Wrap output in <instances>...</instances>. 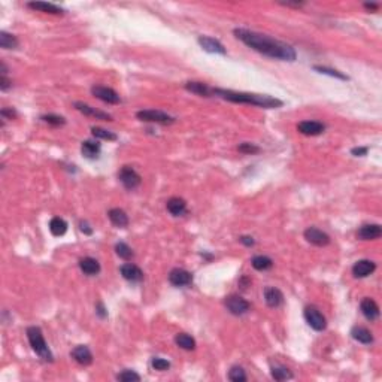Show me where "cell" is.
Wrapping results in <instances>:
<instances>
[{"mask_svg": "<svg viewBox=\"0 0 382 382\" xmlns=\"http://www.w3.org/2000/svg\"><path fill=\"white\" fill-rule=\"evenodd\" d=\"M243 245H246V246H252L255 242H254V239L251 238V236H242L241 239H239Z\"/></svg>", "mask_w": 382, "mask_h": 382, "instance_id": "44", "label": "cell"}, {"mask_svg": "<svg viewBox=\"0 0 382 382\" xmlns=\"http://www.w3.org/2000/svg\"><path fill=\"white\" fill-rule=\"evenodd\" d=\"M305 239L315 245V246H327L330 243V236L324 233L322 230L316 229V227H309L305 230Z\"/></svg>", "mask_w": 382, "mask_h": 382, "instance_id": "9", "label": "cell"}, {"mask_svg": "<svg viewBox=\"0 0 382 382\" xmlns=\"http://www.w3.org/2000/svg\"><path fill=\"white\" fill-rule=\"evenodd\" d=\"M364 8H366V9H370V11H378V9H379V5H378V3H364Z\"/></svg>", "mask_w": 382, "mask_h": 382, "instance_id": "46", "label": "cell"}, {"mask_svg": "<svg viewBox=\"0 0 382 382\" xmlns=\"http://www.w3.org/2000/svg\"><path fill=\"white\" fill-rule=\"evenodd\" d=\"M136 117L140 121H146V123H157V124H163V126H168L175 123V118L168 115L166 112H161V111H155V109H146V111H139L136 114Z\"/></svg>", "mask_w": 382, "mask_h": 382, "instance_id": "4", "label": "cell"}, {"mask_svg": "<svg viewBox=\"0 0 382 382\" xmlns=\"http://www.w3.org/2000/svg\"><path fill=\"white\" fill-rule=\"evenodd\" d=\"M251 264L255 270L258 272H264V270H269L272 269V266H274V261H272V258L266 257V255H255L252 260H251Z\"/></svg>", "mask_w": 382, "mask_h": 382, "instance_id": "28", "label": "cell"}, {"mask_svg": "<svg viewBox=\"0 0 382 382\" xmlns=\"http://www.w3.org/2000/svg\"><path fill=\"white\" fill-rule=\"evenodd\" d=\"M367 151H369V148H366V146H363V148H352L351 154L355 155V157H363V155L367 154Z\"/></svg>", "mask_w": 382, "mask_h": 382, "instance_id": "40", "label": "cell"}, {"mask_svg": "<svg viewBox=\"0 0 382 382\" xmlns=\"http://www.w3.org/2000/svg\"><path fill=\"white\" fill-rule=\"evenodd\" d=\"M264 300L269 308H279L284 303V294L275 287H267L264 290Z\"/></svg>", "mask_w": 382, "mask_h": 382, "instance_id": "18", "label": "cell"}, {"mask_svg": "<svg viewBox=\"0 0 382 382\" xmlns=\"http://www.w3.org/2000/svg\"><path fill=\"white\" fill-rule=\"evenodd\" d=\"M79 269L88 277H94L100 272V263L93 257H85L79 261Z\"/></svg>", "mask_w": 382, "mask_h": 382, "instance_id": "22", "label": "cell"}, {"mask_svg": "<svg viewBox=\"0 0 382 382\" xmlns=\"http://www.w3.org/2000/svg\"><path fill=\"white\" fill-rule=\"evenodd\" d=\"M376 270V264L370 260H360L352 266V274L355 278H366Z\"/></svg>", "mask_w": 382, "mask_h": 382, "instance_id": "16", "label": "cell"}, {"mask_svg": "<svg viewBox=\"0 0 382 382\" xmlns=\"http://www.w3.org/2000/svg\"><path fill=\"white\" fill-rule=\"evenodd\" d=\"M0 46L3 49H15L18 46V39L14 35L6 32H0Z\"/></svg>", "mask_w": 382, "mask_h": 382, "instance_id": "30", "label": "cell"}, {"mask_svg": "<svg viewBox=\"0 0 382 382\" xmlns=\"http://www.w3.org/2000/svg\"><path fill=\"white\" fill-rule=\"evenodd\" d=\"M96 311H97V313H99L102 318H104V316L107 315V313L104 312V308H103V305H102V303H97V308H96Z\"/></svg>", "mask_w": 382, "mask_h": 382, "instance_id": "45", "label": "cell"}, {"mask_svg": "<svg viewBox=\"0 0 382 382\" xmlns=\"http://www.w3.org/2000/svg\"><path fill=\"white\" fill-rule=\"evenodd\" d=\"M42 120H43L45 123L51 124V126H56V127H59V126H65V124H66V120H65L63 117H59V115H54V114H48V115H43V117H42Z\"/></svg>", "mask_w": 382, "mask_h": 382, "instance_id": "36", "label": "cell"}, {"mask_svg": "<svg viewBox=\"0 0 382 382\" xmlns=\"http://www.w3.org/2000/svg\"><path fill=\"white\" fill-rule=\"evenodd\" d=\"M75 107L78 109L79 112H82L84 115L87 117H93L96 120H103V121H112V117L103 112V111H99V109L87 104V103H82V102H75Z\"/></svg>", "mask_w": 382, "mask_h": 382, "instance_id": "11", "label": "cell"}, {"mask_svg": "<svg viewBox=\"0 0 382 382\" xmlns=\"http://www.w3.org/2000/svg\"><path fill=\"white\" fill-rule=\"evenodd\" d=\"M213 96H218L224 100L233 102V103H245V104H254L261 106L266 109H275L281 107L284 103L282 100L266 96V94H252V93H243V91H233V90H224V88H212Z\"/></svg>", "mask_w": 382, "mask_h": 382, "instance_id": "2", "label": "cell"}, {"mask_svg": "<svg viewBox=\"0 0 382 382\" xmlns=\"http://www.w3.org/2000/svg\"><path fill=\"white\" fill-rule=\"evenodd\" d=\"M27 6L33 11H40L45 14H52V15H62L65 11L62 8H59L57 5L52 3H46V2H30L27 3Z\"/></svg>", "mask_w": 382, "mask_h": 382, "instance_id": "21", "label": "cell"}, {"mask_svg": "<svg viewBox=\"0 0 382 382\" xmlns=\"http://www.w3.org/2000/svg\"><path fill=\"white\" fill-rule=\"evenodd\" d=\"M91 133H93L94 138L103 139V140H117V139H118V136H117L115 133L109 132V130H104V129H102V127H93V129H91Z\"/></svg>", "mask_w": 382, "mask_h": 382, "instance_id": "32", "label": "cell"}, {"mask_svg": "<svg viewBox=\"0 0 382 382\" xmlns=\"http://www.w3.org/2000/svg\"><path fill=\"white\" fill-rule=\"evenodd\" d=\"M27 339H29V342H30L32 349H33L43 361H49V363H51V361L54 360V355H52V352L49 351V348H48V345H46V342H45V339H43L42 330L39 329V327H35V325L29 327V329H27Z\"/></svg>", "mask_w": 382, "mask_h": 382, "instance_id": "3", "label": "cell"}, {"mask_svg": "<svg viewBox=\"0 0 382 382\" xmlns=\"http://www.w3.org/2000/svg\"><path fill=\"white\" fill-rule=\"evenodd\" d=\"M229 379L233 381V382H245L246 381V375H245V370L239 366H235L230 369L229 372Z\"/></svg>", "mask_w": 382, "mask_h": 382, "instance_id": "34", "label": "cell"}, {"mask_svg": "<svg viewBox=\"0 0 382 382\" xmlns=\"http://www.w3.org/2000/svg\"><path fill=\"white\" fill-rule=\"evenodd\" d=\"M152 367L155 369V370H158V372H165V370H168L169 367H171V363L168 361V360H165V358H160V357H155V358H152Z\"/></svg>", "mask_w": 382, "mask_h": 382, "instance_id": "38", "label": "cell"}, {"mask_svg": "<svg viewBox=\"0 0 382 382\" xmlns=\"http://www.w3.org/2000/svg\"><path fill=\"white\" fill-rule=\"evenodd\" d=\"M185 90L194 93V94H199V96H203V97H209L212 96V88H209L205 82H187L185 84Z\"/></svg>", "mask_w": 382, "mask_h": 382, "instance_id": "26", "label": "cell"}, {"mask_svg": "<svg viewBox=\"0 0 382 382\" xmlns=\"http://www.w3.org/2000/svg\"><path fill=\"white\" fill-rule=\"evenodd\" d=\"M2 117H9L11 120L17 117V112L14 109H2Z\"/></svg>", "mask_w": 382, "mask_h": 382, "instance_id": "43", "label": "cell"}, {"mask_svg": "<svg viewBox=\"0 0 382 382\" xmlns=\"http://www.w3.org/2000/svg\"><path fill=\"white\" fill-rule=\"evenodd\" d=\"M303 315H305V319H306V322L309 324V327H312L313 330H316V332L325 330L327 319H325V316L319 312L318 308H315V306H308V308L305 309Z\"/></svg>", "mask_w": 382, "mask_h": 382, "instance_id": "5", "label": "cell"}, {"mask_svg": "<svg viewBox=\"0 0 382 382\" xmlns=\"http://www.w3.org/2000/svg\"><path fill=\"white\" fill-rule=\"evenodd\" d=\"M197 42H199V45L206 51V52H210V54H226V48H224V45L220 42V40H216V39H213V37H209V36H200L199 39H197Z\"/></svg>", "mask_w": 382, "mask_h": 382, "instance_id": "12", "label": "cell"}, {"mask_svg": "<svg viewBox=\"0 0 382 382\" xmlns=\"http://www.w3.org/2000/svg\"><path fill=\"white\" fill-rule=\"evenodd\" d=\"M168 210L174 215V216H181L187 212V203L184 199L181 197H172L168 200V205H166Z\"/></svg>", "mask_w": 382, "mask_h": 382, "instance_id": "23", "label": "cell"}, {"mask_svg": "<svg viewBox=\"0 0 382 382\" xmlns=\"http://www.w3.org/2000/svg\"><path fill=\"white\" fill-rule=\"evenodd\" d=\"M49 230L54 236H63L68 232V223L60 216L52 218L49 221Z\"/></svg>", "mask_w": 382, "mask_h": 382, "instance_id": "25", "label": "cell"}, {"mask_svg": "<svg viewBox=\"0 0 382 382\" xmlns=\"http://www.w3.org/2000/svg\"><path fill=\"white\" fill-rule=\"evenodd\" d=\"M351 336H352V339H355L357 342L364 344V345H370L373 342L372 333L367 329H364V327H354L351 330Z\"/></svg>", "mask_w": 382, "mask_h": 382, "instance_id": "24", "label": "cell"}, {"mask_svg": "<svg viewBox=\"0 0 382 382\" xmlns=\"http://www.w3.org/2000/svg\"><path fill=\"white\" fill-rule=\"evenodd\" d=\"M115 251H117V255L120 257V258H123V260H132L133 258V251H132V248L127 245V243H124V242H120V243H117L115 245Z\"/></svg>", "mask_w": 382, "mask_h": 382, "instance_id": "33", "label": "cell"}, {"mask_svg": "<svg viewBox=\"0 0 382 382\" xmlns=\"http://www.w3.org/2000/svg\"><path fill=\"white\" fill-rule=\"evenodd\" d=\"M297 130L305 136H318L325 130V126L319 121H302L299 123Z\"/></svg>", "mask_w": 382, "mask_h": 382, "instance_id": "17", "label": "cell"}, {"mask_svg": "<svg viewBox=\"0 0 382 382\" xmlns=\"http://www.w3.org/2000/svg\"><path fill=\"white\" fill-rule=\"evenodd\" d=\"M272 378H274L275 381H287V379H293V373L287 369V367H279V366H275L272 367Z\"/></svg>", "mask_w": 382, "mask_h": 382, "instance_id": "31", "label": "cell"}, {"mask_svg": "<svg viewBox=\"0 0 382 382\" xmlns=\"http://www.w3.org/2000/svg\"><path fill=\"white\" fill-rule=\"evenodd\" d=\"M238 149H239L241 152H243V154H257V152H260V148H258V146H255L254 143H248V142L241 143Z\"/></svg>", "mask_w": 382, "mask_h": 382, "instance_id": "39", "label": "cell"}, {"mask_svg": "<svg viewBox=\"0 0 382 382\" xmlns=\"http://www.w3.org/2000/svg\"><path fill=\"white\" fill-rule=\"evenodd\" d=\"M117 379L123 381V382H139L140 376L136 372H133V370H123L121 373L117 375Z\"/></svg>", "mask_w": 382, "mask_h": 382, "instance_id": "35", "label": "cell"}, {"mask_svg": "<svg viewBox=\"0 0 382 382\" xmlns=\"http://www.w3.org/2000/svg\"><path fill=\"white\" fill-rule=\"evenodd\" d=\"M72 357L75 358L76 363H79L81 366H90L93 363V354L88 349V347L85 345H79L72 351Z\"/></svg>", "mask_w": 382, "mask_h": 382, "instance_id": "20", "label": "cell"}, {"mask_svg": "<svg viewBox=\"0 0 382 382\" xmlns=\"http://www.w3.org/2000/svg\"><path fill=\"white\" fill-rule=\"evenodd\" d=\"M121 275L124 279L130 282H140L143 279V272L133 263H126L121 266Z\"/></svg>", "mask_w": 382, "mask_h": 382, "instance_id": "13", "label": "cell"}, {"mask_svg": "<svg viewBox=\"0 0 382 382\" xmlns=\"http://www.w3.org/2000/svg\"><path fill=\"white\" fill-rule=\"evenodd\" d=\"M91 93H93V96H96L97 99H100L102 102L109 103V104H118L121 102L118 93L115 90H112V88H109V87L94 85L91 88Z\"/></svg>", "mask_w": 382, "mask_h": 382, "instance_id": "7", "label": "cell"}, {"mask_svg": "<svg viewBox=\"0 0 382 382\" xmlns=\"http://www.w3.org/2000/svg\"><path fill=\"white\" fill-rule=\"evenodd\" d=\"M118 178H120L121 184H123L127 190H135V188L139 187L140 182H142L140 175H139L133 168H130V166H124V168L120 171Z\"/></svg>", "mask_w": 382, "mask_h": 382, "instance_id": "6", "label": "cell"}, {"mask_svg": "<svg viewBox=\"0 0 382 382\" xmlns=\"http://www.w3.org/2000/svg\"><path fill=\"white\" fill-rule=\"evenodd\" d=\"M79 227H81V232H84L85 235H93V229H90L87 221H81Z\"/></svg>", "mask_w": 382, "mask_h": 382, "instance_id": "42", "label": "cell"}, {"mask_svg": "<svg viewBox=\"0 0 382 382\" xmlns=\"http://www.w3.org/2000/svg\"><path fill=\"white\" fill-rule=\"evenodd\" d=\"M360 309H361V313L364 315V318L369 319V321H376L379 318V306L370 297H366V299L361 300Z\"/></svg>", "mask_w": 382, "mask_h": 382, "instance_id": "15", "label": "cell"}, {"mask_svg": "<svg viewBox=\"0 0 382 382\" xmlns=\"http://www.w3.org/2000/svg\"><path fill=\"white\" fill-rule=\"evenodd\" d=\"M169 282L175 287H187L193 284V275L185 269H174L169 274Z\"/></svg>", "mask_w": 382, "mask_h": 382, "instance_id": "10", "label": "cell"}, {"mask_svg": "<svg viewBox=\"0 0 382 382\" xmlns=\"http://www.w3.org/2000/svg\"><path fill=\"white\" fill-rule=\"evenodd\" d=\"M235 36L243 42L251 49L263 54L266 57L282 60V62H294L296 60V51L291 45L281 42L278 39H274L267 35H261L257 32L245 30V29H236Z\"/></svg>", "mask_w": 382, "mask_h": 382, "instance_id": "1", "label": "cell"}, {"mask_svg": "<svg viewBox=\"0 0 382 382\" xmlns=\"http://www.w3.org/2000/svg\"><path fill=\"white\" fill-rule=\"evenodd\" d=\"M315 70H318L319 73H324V75H330V76H335V78H339V79H348V76L342 75L341 72L335 70V69H329V68H324V66H313Z\"/></svg>", "mask_w": 382, "mask_h": 382, "instance_id": "37", "label": "cell"}, {"mask_svg": "<svg viewBox=\"0 0 382 382\" xmlns=\"http://www.w3.org/2000/svg\"><path fill=\"white\" fill-rule=\"evenodd\" d=\"M100 145L97 142H91V140H85L81 145V152L84 157L87 158H97L100 154Z\"/></svg>", "mask_w": 382, "mask_h": 382, "instance_id": "27", "label": "cell"}, {"mask_svg": "<svg viewBox=\"0 0 382 382\" xmlns=\"http://www.w3.org/2000/svg\"><path fill=\"white\" fill-rule=\"evenodd\" d=\"M381 235H382V229L379 224H364L357 232V238L360 241H375L381 238Z\"/></svg>", "mask_w": 382, "mask_h": 382, "instance_id": "14", "label": "cell"}, {"mask_svg": "<svg viewBox=\"0 0 382 382\" xmlns=\"http://www.w3.org/2000/svg\"><path fill=\"white\" fill-rule=\"evenodd\" d=\"M9 85H11V81L6 78V75H2V76H0V88H2V90L5 91V90H8V88H9Z\"/></svg>", "mask_w": 382, "mask_h": 382, "instance_id": "41", "label": "cell"}, {"mask_svg": "<svg viewBox=\"0 0 382 382\" xmlns=\"http://www.w3.org/2000/svg\"><path fill=\"white\" fill-rule=\"evenodd\" d=\"M226 308L229 309V312L230 313H233V315H243V313H246L248 311H249V308H251V305L245 300V299H242L241 296H229L227 299H226Z\"/></svg>", "mask_w": 382, "mask_h": 382, "instance_id": "8", "label": "cell"}, {"mask_svg": "<svg viewBox=\"0 0 382 382\" xmlns=\"http://www.w3.org/2000/svg\"><path fill=\"white\" fill-rule=\"evenodd\" d=\"M107 216H109V220H111V223H112L115 227L124 229V227L129 226V216H127V213H126L123 209H120V208L111 209V210L107 212Z\"/></svg>", "mask_w": 382, "mask_h": 382, "instance_id": "19", "label": "cell"}, {"mask_svg": "<svg viewBox=\"0 0 382 382\" xmlns=\"http://www.w3.org/2000/svg\"><path fill=\"white\" fill-rule=\"evenodd\" d=\"M175 342H176V345H178L179 348H182V349H185V351H193V349L196 348V341H194L190 335H187V333H179V335H176Z\"/></svg>", "mask_w": 382, "mask_h": 382, "instance_id": "29", "label": "cell"}]
</instances>
